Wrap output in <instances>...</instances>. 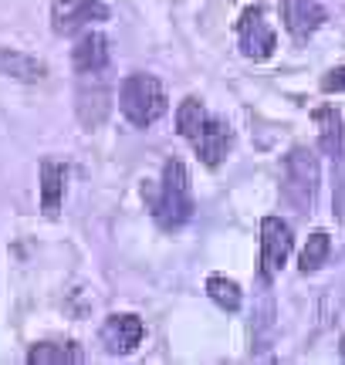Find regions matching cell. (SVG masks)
<instances>
[{"instance_id":"ac0fdd59","label":"cell","mask_w":345,"mask_h":365,"mask_svg":"<svg viewBox=\"0 0 345 365\" xmlns=\"http://www.w3.org/2000/svg\"><path fill=\"white\" fill-rule=\"evenodd\" d=\"M321 91H329V95H339V91H345V65L332 68V71H325L321 75Z\"/></svg>"},{"instance_id":"7a4b0ae2","label":"cell","mask_w":345,"mask_h":365,"mask_svg":"<svg viewBox=\"0 0 345 365\" xmlns=\"http://www.w3.org/2000/svg\"><path fill=\"white\" fill-rule=\"evenodd\" d=\"M170 108V98H166V88L156 75H146V71H133L125 75L119 88V112L125 115L129 125L135 129H149L153 122H160Z\"/></svg>"},{"instance_id":"3957f363","label":"cell","mask_w":345,"mask_h":365,"mask_svg":"<svg viewBox=\"0 0 345 365\" xmlns=\"http://www.w3.org/2000/svg\"><path fill=\"white\" fill-rule=\"evenodd\" d=\"M319 193V156L308 145H294L281 166V196L298 213H308L315 207Z\"/></svg>"},{"instance_id":"9a60e30c","label":"cell","mask_w":345,"mask_h":365,"mask_svg":"<svg viewBox=\"0 0 345 365\" xmlns=\"http://www.w3.org/2000/svg\"><path fill=\"white\" fill-rule=\"evenodd\" d=\"M207 294H210V301L217 304V308H224V312H240V304H244V294H240L237 281H230V277H224V274H210L207 277Z\"/></svg>"},{"instance_id":"2e32d148","label":"cell","mask_w":345,"mask_h":365,"mask_svg":"<svg viewBox=\"0 0 345 365\" xmlns=\"http://www.w3.org/2000/svg\"><path fill=\"white\" fill-rule=\"evenodd\" d=\"M207 108H203V102L200 98H183L180 102V108H176V129H180V135L183 139H193L200 132V125L207 122Z\"/></svg>"},{"instance_id":"30bf717a","label":"cell","mask_w":345,"mask_h":365,"mask_svg":"<svg viewBox=\"0 0 345 365\" xmlns=\"http://www.w3.org/2000/svg\"><path fill=\"white\" fill-rule=\"evenodd\" d=\"M71 65H75L78 75L105 71L108 68V41H105V34H98V31L81 34L78 44H75V51H71Z\"/></svg>"},{"instance_id":"ba28073f","label":"cell","mask_w":345,"mask_h":365,"mask_svg":"<svg viewBox=\"0 0 345 365\" xmlns=\"http://www.w3.org/2000/svg\"><path fill=\"white\" fill-rule=\"evenodd\" d=\"M281 21L294 41H308L325 24V7L319 0H281Z\"/></svg>"},{"instance_id":"6da1fadb","label":"cell","mask_w":345,"mask_h":365,"mask_svg":"<svg viewBox=\"0 0 345 365\" xmlns=\"http://www.w3.org/2000/svg\"><path fill=\"white\" fill-rule=\"evenodd\" d=\"M143 193H146L149 210L163 230H180L193 217V186H190V173L180 159H170L163 166V180L156 193H149V190Z\"/></svg>"},{"instance_id":"8992f818","label":"cell","mask_w":345,"mask_h":365,"mask_svg":"<svg viewBox=\"0 0 345 365\" xmlns=\"http://www.w3.org/2000/svg\"><path fill=\"white\" fill-rule=\"evenodd\" d=\"M92 21H108V7L102 0H51L54 34H75Z\"/></svg>"},{"instance_id":"5b68a950","label":"cell","mask_w":345,"mask_h":365,"mask_svg":"<svg viewBox=\"0 0 345 365\" xmlns=\"http://www.w3.org/2000/svg\"><path fill=\"white\" fill-rule=\"evenodd\" d=\"M292 247H294L292 227L281 217H264L261 220V274H264V281H271L284 267Z\"/></svg>"},{"instance_id":"e0dca14e","label":"cell","mask_w":345,"mask_h":365,"mask_svg":"<svg viewBox=\"0 0 345 365\" xmlns=\"http://www.w3.org/2000/svg\"><path fill=\"white\" fill-rule=\"evenodd\" d=\"M329 250H332V237L325 234V230H315V234L308 237V244L305 250H302V274H311V271H319L321 264L329 261Z\"/></svg>"},{"instance_id":"9c48e42d","label":"cell","mask_w":345,"mask_h":365,"mask_svg":"<svg viewBox=\"0 0 345 365\" xmlns=\"http://www.w3.org/2000/svg\"><path fill=\"white\" fill-rule=\"evenodd\" d=\"M193 149H197V156L207 163V166H220L227 156V149H230V125H227L224 118H213L207 115V122L200 125V132L190 139Z\"/></svg>"},{"instance_id":"5bb4252c","label":"cell","mask_w":345,"mask_h":365,"mask_svg":"<svg viewBox=\"0 0 345 365\" xmlns=\"http://www.w3.org/2000/svg\"><path fill=\"white\" fill-rule=\"evenodd\" d=\"M65 362H85L78 345H61V341H41L27 352V365H65Z\"/></svg>"},{"instance_id":"277c9868","label":"cell","mask_w":345,"mask_h":365,"mask_svg":"<svg viewBox=\"0 0 345 365\" xmlns=\"http://www.w3.org/2000/svg\"><path fill=\"white\" fill-rule=\"evenodd\" d=\"M237 48L247 61H267L274 48H278V38H274V27L267 24L264 7H247L237 21Z\"/></svg>"},{"instance_id":"8fae6325","label":"cell","mask_w":345,"mask_h":365,"mask_svg":"<svg viewBox=\"0 0 345 365\" xmlns=\"http://www.w3.org/2000/svg\"><path fill=\"white\" fill-rule=\"evenodd\" d=\"M65 182H68V166L44 159L41 163V210L44 217H58L61 200H65Z\"/></svg>"},{"instance_id":"52a82bcc","label":"cell","mask_w":345,"mask_h":365,"mask_svg":"<svg viewBox=\"0 0 345 365\" xmlns=\"http://www.w3.org/2000/svg\"><path fill=\"white\" fill-rule=\"evenodd\" d=\"M143 335H146V325L135 314H108L102 325V345L108 355H129L143 341Z\"/></svg>"},{"instance_id":"7c38bea8","label":"cell","mask_w":345,"mask_h":365,"mask_svg":"<svg viewBox=\"0 0 345 365\" xmlns=\"http://www.w3.org/2000/svg\"><path fill=\"white\" fill-rule=\"evenodd\" d=\"M0 75L17 78V81H41L44 75H48V68H44V61L31 58V54L11 51V48H0Z\"/></svg>"},{"instance_id":"4fadbf2b","label":"cell","mask_w":345,"mask_h":365,"mask_svg":"<svg viewBox=\"0 0 345 365\" xmlns=\"http://www.w3.org/2000/svg\"><path fill=\"white\" fill-rule=\"evenodd\" d=\"M315 125H319V145L321 153L339 156L342 153V115L335 108H315Z\"/></svg>"}]
</instances>
